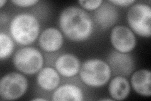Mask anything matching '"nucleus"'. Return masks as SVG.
I'll list each match as a JSON object with an SVG mask.
<instances>
[{
    "label": "nucleus",
    "mask_w": 151,
    "mask_h": 101,
    "mask_svg": "<svg viewBox=\"0 0 151 101\" xmlns=\"http://www.w3.org/2000/svg\"><path fill=\"white\" fill-rule=\"evenodd\" d=\"M61 31L70 41L81 42L88 40L92 35L93 20L81 8L70 6L65 8L59 17Z\"/></svg>",
    "instance_id": "nucleus-1"
},
{
    "label": "nucleus",
    "mask_w": 151,
    "mask_h": 101,
    "mask_svg": "<svg viewBox=\"0 0 151 101\" xmlns=\"http://www.w3.org/2000/svg\"><path fill=\"white\" fill-rule=\"evenodd\" d=\"M9 30L14 41L20 45L28 46L39 37L40 23L33 14L20 13L13 18Z\"/></svg>",
    "instance_id": "nucleus-2"
},
{
    "label": "nucleus",
    "mask_w": 151,
    "mask_h": 101,
    "mask_svg": "<svg viewBox=\"0 0 151 101\" xmlns=\"http://www.w3.org/2000/svg\"><path fill=\"white\" fill-rule=\"evenodd\" d=\"M79 73L85 85L91 88H100L108 82L112 72L107 62L93 58L83 62Z\"/></svg>",
    "instance_id": "nucleus-3"
},
{
    "label": "nucleus",
    "mask_w": 151,
    "mask_h": 101,
    "mask_svg": "<svg viewBox=\"0 0 151 101\" xmlns=\"http://www.w3.org/2000/svg\"><path fill=\"white\" fill-rule=\"evenodd\" d=\"M16 69L25 75H35L43 68L44 56L37 48L26 46L18 49L13 58Z\"/></svg>",
    "instance_id": "nucleus-4"
},
{
    "label": "nucleus",
    "mask_w": 151,
    "mask_h": 101,
    "mask_svg": "<svg viewBox=\"0 0 151 101\" xmlns=\"http://www.w3.org/2000/svg\"><path fill=\"white\" fill-rule=\"evenodd\" d=\"M127 22L136 34L145 38L151 36V8L148 4H132L127 12Z\"/></svg>",
    "instance_id": "nucleus-5"
},
{
    "label": "nucleus",
    "mask_w": 151,
    "mask_h": 101,
    "mask_svg": "<svg viewBox=\"0 0 151 101\" xmlns=\"http://www.w3.org/2000/svg\"><path fill=\"white\" fill-rule=\"evenodd\" d=\"M28 80L18 72H10L4 75L0 80V97L5 100L21 98L27 91Z\"/></svg>",
    "instance_id": "nucleus-6"
},
{
    "label": "nucleus",
    "mask_w": 151,
    "mask_h": 101,
    "mask_svg": "<svg viewBox=\"0 0 151 101\" xmlns=\"http://www.w3.org/2000/svg\"><path fill=\"white\" fill-rule=\"evenodd\" d=\"M110 41L114 49L122 53H129L137 44L135 33L125 25L113 27L110 33Z\"/></svg>",
    "instance_id": "nucleus-7"
},
{
    "label": "nucleus",
    "mask_w": 151,
    "mask_h": 101,
    "mask_svg": "<svg viewBox=\"0 0 151 101\" xmlns=\"http://www.w3.org/2000/svg\"><path fill=\"white\" fill-rule=\"evenodd\" d=\"M107 63L111 72L116 76L125 77L130 76L134 72L135 61L133 57L129 53L112 51L108 56Z\"/></svg>",
    "instance_id": "nucleus-8"
},
{
    "label": "nucleus",
    "mask_w": 151,
    "mask_h": 101,
    "mask_svg": "<svg viewBox=\"0 0 151 101\" xmlns=\"http://www.w3.org/2000/svg\"><path fill=\"white\" fill-rule=\"evenodd\" d=\"M94 20L102 30H106L113 27L119 20V13L117 8L109 1H104L94 11Z\"/></svg>",
    "instance_id": "nucleus-9"
},
{
    "label": "nucleus",
    "mask_w": 151,
    "mask_h": 101,
    "mask_svg": "<svg viewBox=\"0 0 151 101\" xmlns=\"http://www.w3.org/2000/svg\"><path fill=\"white\" fill-rule=\"evenodd\" d=\"M40 47L46 52L52 53L59 51L64 43L63 32L54 27H48L39 37Z\"/></svg>",
    "instance_id": "nucleus-10"
},
{
    "label": "nucleus",
    "mask_w": 151,
    "mask_h": 101,
    "mask_svg": "<svg viewBox=\"0 0 151 101\" xmlns=\"http://www.w3.org/2000/svg\"><path fill=\"white\" fill-rule=\"evenodd\" d=\"M81 66L78 57L70 53L60 55L54 63L55 69L65 78H73L76 76L79 73Z\"/></svg>",
    "instance_id": "nucleus-11"
},
{
    "label": "nucleus",
    "mask_w": 151,
    "mask_h": 101,
    "mask_svg": "<svg viewBox=\"0 0 151 101\" xmlns=\"http://www.w3.org/2000/svg\"><path fill=\"white\" fill-rule=\"evenodd\" d=\"M131 85L136 93L144 97L151 95V73L147 69L134 71L131 76Z\"/></svg>",
    "instance_id": "nucleus-12"
},
{
    "label": "nucleus",
    "mask_w": 151,
    "mask_h": 101,
    "mask_svg": "<svg viewBox=\"0 0 151 101\" xmlns=\"http://www.w3.org/2000/svg\"><path fill=\"white\" fill-rule=\"evenodd\" d=\"M37 82L40 87L45 91H54L59 86L60 74L52 67H44L38 73Z\"/></svg>",
    "instance_id": "nucleus-13"
},
{
    "label": "nucleus",
    "mask_w": 151,
    "mask_h": 101,
    "mask_svg": "<svg viewBox=\"0 0 151 101\" xmlns=\"http://www.w3.org/2000/svg\"><path fill=\"white\" fill-rule=\"evenodd\" d=\"M52 100L82 101L84 93L79 86L73 84H64L59 85L53 92Z\"/></svg>",
    "instance_id": "nucleus-14"
},
{
    "label": "nucleus",
    "mask_w": 151,
    "mask_h": 101,
    "mask_svg": "<svg viewBox=\"0 0 151 101\" xmlns=\"http://www.w3.org/2000/svg\"><path fill=\"white\" fill-rule=\"evenodd\" d=\"M130 84L125 76H116L108 85V93L113 100H122L129 97Z\"/></svg>",
    "instance_id": "nucleus-15"
},
{
    "label": "nucleus",
    "mask_w": 151,
    "mask_h": 101,
    "mask_svg": "<svg viewBox=\"0 0 151 101\" xmlns=\"http://www.w3.org/2000/svg\"><path fill=\"white\" fill-rule=\"evenodd\" d=\"M15 49L14 40L7 33H0V59L6 60L10 56Z\"/></svg>",
    "instance_id": "nucleus-16"
},
{
    "label": "nucleus",
    "mask_w": 151,
    "mask_h": 101,
    "mask_svg": "<svg viewBox=\"0 0 151 101\" xmlns=\"http://www.w3.org/2000/svg\"><path fill=\"white\" fill-rule=\"evenodd\" d=\"M103 2L104 1L103 0H89V1L80 0L78 3L84 10L95 11L100 7Z\"/></svg>",
    "instance_id": "nucleus-17"
},
{
    "label": "nucleus",
    "mask_w": 151,
    "mask_h": 101,
    "mask_svg": "<svg viewBox=\"0 0 151 101\" xmlns=\"http://www.w3.org/2000/svg\"><path fill=\"white\" fill-rule=\"evenodd\" d=\"M11 2L19 7L28 8L36 5L39 1V0H13Z\"/></svg>",
    "instance_id": "nucleus-18"
},
{
    "label": "nucleus",
    "mask_w": 151,
    "mask_h": 101,
    "mask_svg": "<svg viewBox=\"0 0 151 101\" xmlns=\"http://www.w3.org/2000/svg\"><path fill=\"white\" fill-rule=\"evenodd\" d=\"M108 1L115 6L121 7H128L135 3V0H110Z\"/></svg>",
    "instance_id": "nucleus-19"
},
{
    "label": "nucleus",
    "mask_w": 151,
    "mask_h": 101,
    "mask_svg": "<svg viewBox=\"0 0 151 101\" xmlns=\"http://www.w3.org/2000/svg\"><path fill=\"white\" fill-rule=\"evenodd\" d=\"M6 3V0H1V1H0V8H2L4 5H5Z\"/></svg>",
    "instance_id": "nucleus-20"
},
{
    "label": "nucleus",
    "mask_w": 151,
    "mask_h": 101,
    "mask_svg": "<svg viewBox=\"0 0 151 101\" xmlns=\"http://www.w3.org/2000/svg\"><path fill=\"white\" fill-rule=\"evenodd\" d=\"M32 100L33 101H37V100H42V101H45L47 100V99H44V98H42V97H37V98H34V99H32Z\"/></svg>",
    "instance_id": "nucleus-21"
},
{
    "label": "nucleus",
    "mask_w": 151,
    "mask_h": 101,
    "mask_svg": "<svg viewBox=\"0 0 151 101\" xmlns=\"http://www.w3.org/2000/svg\"><path fill=\"white\" fill-rule=\"evenodd\" d=\"M100 100H109V101H112L113 100V99H108V98H105V99H100Z\"/></svg>",
    "instance_id": "nucleus-22"
}]
</instances>
